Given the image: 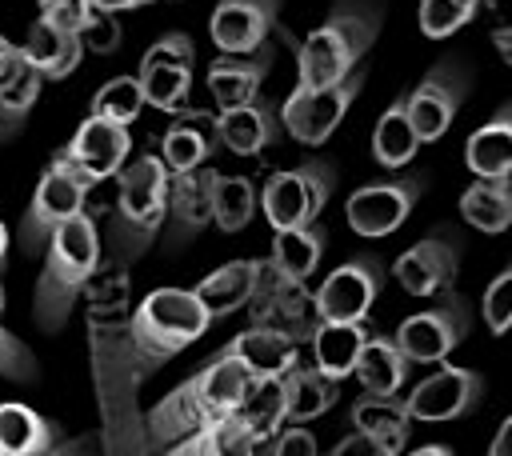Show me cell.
Listing matches in <instances>:
<instances>
[{"instance_id":"obj_36","label":"cell","mask_w":512,"mask_h":456,"mask_svg":"<svg viewBox=\"0 0 512 456\" xmlns=\"http://www.w3.org/2000/svg\"><path fill=\"white\" fill-rule=\"evenodd\" d=\"M416 148H420V140H416L412 124H408L404 96H396V100L388 104V112H380V120H376V128H372V156H376V164H384V168H404V164L416 156Z\"/></svg>"},{"instance_id":"obj_47","label":"cell","mask_w":512,"mask_h":456,"mask_svg":"<svg viewBox=\"0 0 512 456\" xmlns=\"http://www.w3.org/2000/svg\"><path fill=\"white\" fill-rule=\"evenodd\" d=\"M508 440H512V420H504V424L496 428V440H492L488 456H512V452H508Z\"/></svg>"},{"instance_id":"obj_43","label":"cell","mask_w":512,"mask_h":456,"mask_svg":"<svg viewBox=\"0 0 512 456\" xmlns=\"http://www.w3.org/2000/svg\"><path fill=\"white\" fill-rule=\"evenodd\" d=\"M484 320H488V328L500 336V332H508V324H512V268H504L492 284H488V292H484Z\"/></svg>"},{"instance_id":"obj_24","label":"cell","mask_w":512,"mask_h":456,"mask_svg":"<svg viewBox=\"0 0 512 456\" xmlns=\"http://www.w3.org/2000/svg\"><path fill=\"white\" fill-rule=\"evenodd\" d=\"M276 140H280V120H276L272 104L260 96L216 116V144L236 156H256Z\"/></svg>"},{"instance_id":"obj_51","label":"cell","mask_w":512,"mask_h":456,"mask_svg":"<svg viewBox=\"0 0 512 456\" xmlns=\"http://www.w3.org/2000/svg\"><path fill=\"white\" fill-rule=\"evenodd\" d=\"M0 456H4V452H0Z\"/></svg>"},{"instance_id":"obj_8","label":"cell","mask_w":512,"mask_h":456,"mask_svg":"<svg viewBox=\"0 0 512 456\" xmlns=\"http://www.w3.org/2000/svg\"><path fill=\"white\" fill-rule=\"evenodd\" d=\"M244 312L252 316V328H264V332H272L288 344L312 340V332L320 324L312 292L300 280L280 276L268 260H260V276H256V288H252V300H248Z\"/></svg>"},{"instance_id":"obj_19","label":"cell","mask_w":512,"mask_h":456,"mask_svg":"<svg viewBox=\"0 0 512 456\" xmlns=\"http://www.w3.org/2000/svg\"><path fill=\"white\" fill-rule=\"evenodd\" d=\"M128 148H132L128 128H116V124H108V120L88 116V120L76 128V136H72V144L64 148V156H68L92 184H100V180L116 176V172L128 164Z\"/></svg>"},{"instance_id":"obj_28","label":"cell","mask_w":512,"mask_h":456,"mask_svg":"<svg viewBox=\"0 0 512 456\" xmlns=\"http://www.w3.org/2000/svg\"><path fill=\"white\" fill-rule=\"evenodd\" d=\"M408 368H412V364L396 352L392 336L372 332L368 344L360 348L356 364H352V376L360 380L364 396H396V392L404 388V380H408Z\"/></svg>"},{"instance_id":"obj_1","label":"cell","mask_w":512,"mask_h":456,"mask_svg":"<svg viewBox=\"0 0 512 456\" xmlns=\"http://www.w3.org/2000/svg\"><path fill=\"white\" fill-rule=\"evenodd\" d=\"M252 388V376L228 360V356H208L200 364V372H192L188 380H180L164 400H156L144 416V444L148 452L172 448L176 440L204 432L228 416H236L244 392Z\"/></svg>"},{"instance_id":"obj_50","label":"cell","mask_w":512,"mask_h":456,"mask_svg":"<svg viewBox=\"0 0 512 456\" xmlns=\"http://www.w3.org/2000/svg\"><path fill=\"white\" fill-rule=\"evenodd\" d=\"M0 312H4V284H0Z\"/></svg>"},{"instance_id":"obj_21","label":"cell","mask_w":512,"mask_h":456,"mask_svg":"<svg viewBox=\"0 0 512 456\" xmlns=\"http://www.w3.org/2000/svg\"><path fill=\"white\" fill-rule=\"evenodd\" d=\"M212 148H220L216 144V116L212 112H200V108H184L168 124L164 140H160V164L168 168V176L172 172L180 176V172L204 168V160L212 156Z\"/></svg>"},{"instance_id":"obj_12","label":"cell","mask_w":512,"mask_h":456,"mask_svg":"<svg viewBox=\"0 0 512 456\" xmlns=\"http://www.w3.org/2000/svg\"><path fill=\"white\" fill-rule=\"evenodd\" d=\"M424 192V180L420 176H404V180H384V184H364L356 188L348 200H344V220L356 236L364 240H380V236H392L408 212L416 208Z\"/></svg>"},{"instance_id":"obj_3","label":"cell","mask_w":512,"mask_h":456,"mask_svg":"<svg viewBox=\"0 0 512 456\" xmlns=\"http://www.w3.org/2000/svg\"><path fill=\"white\" fill-rule=\"evenodd\" d=\"M204 332H208V316L192 292L184 288L148 292L128 320V356H132L136 380H148L152 372H160L172 356H180Z\"/></svg>"},{"instance_id":"obj_9","label":"cell","mask_w":512,"mask_h":456,"mask_svg":"<svg viewBox=\"0 0 512 456\" xmlns=\"http://www.w3.org/2000/svg\"><path fill=\"white\" fill-rule=\"evenodd\" d=\"M364 80H368V72L356 68V72H348L344 80H336L328 88H308V92L304 88H292L288 100H284V108L276 112L280 132H288L296 144H324L336 132V124L344 120L348 104L360 96Z\"/></svg>"},{"instance_id":"obj_25","label":"cell","mask_w":512,"mask_h":456,"mask_svg":"<svg viewBox=\"0 0 512 456\" xmlns=\"http://www.w3.org/2000/svg\"><path fill=\"white\" fill-rule=\"evenodd\" d=\"M256 276H260V260H228V264H220L216 272H208V276L192 288V296H196V304L204 308L208 324H212V320H224V316H232V312H240V308H248L252 288H256Z\"/></svg>"},{"instance_id":"obj_45","label":"cell","mask_w":512,"mask_h":456,"mask_svg":"<svg viewBox=\"0 0 512 456\" xmlns=\"http://www.w3.org/2000/svg\"><path fill=\"white\" fill-rule=\"evenodd\" d=\"M40 16H48L52 24H60V28H68L76 36L80 32V20H84V4L80 0H44L40 4Z\"/></svg>"},{"instance_id":"obj_17","label":"cell","mask_w":512,"mask_h":456,"mask_svg":"<svg viewBox=\"0 0 512 456\" xmlns=\"http://www.w3.org/2000/svg\"><path fill=\"white\" fill-rule=\"evenodd\" d=\"M276 12H280L276 0H224L208 16L212 44L220 48V56H252L280 24Z\"/></svg>"},{"instance_id":"obj_30","label":"cell","mask_w":512,"mask_h":456,"mask_svg":"<svg viewBox=\"0 0 512 456\" xmlns=\"http://www.w3.org/2000/svg\"><path fill=\"white\" fill-rule=\"evenodd\" d=\"M352 424H356V432H364L368 440H376L384 452L404 456L412 420H408V412H404V404L396 396H360L352 404Z\"/></svg>"},{"instance_id":"obj_13","label":"cell","mask_w":512,"mask_h":456,"mask_svg":"<svg viewBox=\"0 0 512 456\" xmlns=\"http://www.w3.org/2000/svg\"><path fill=\"white\" fill-rule=\"evenodd\" d=\"M464 336H468V308H464L460 296H448V300L436 304V308L412 312V316L396 328L392 344H396V352H400L408 364H436V360H444Z\"/></svg>"},{"instance_id":"obj_34","label":"cell","mask_w":512,"mask_h":456,"mask_svg":"<svg viewBox=\"0 0 512 456\" xmlns=\"http://www.w3.org/2000/svg\"><path fill=\"white\" fill-rule=\"evenodd\" d=\"M256 448L260 444L252 440V432L236 416H228V420H220L204 432H192V436L176 440L168 452H156V456H256Z\"/></svg>"},{"instance_id":"obj_37","label":"cell","mask_w":512,"mask_h":456,"mask_svg":"<svg viewBox=\"0 0 512 456\" xmlns=\"http://www.w3.org/2000/svg\"><path fill=\"white\" fill-rule=\"evenodd\" d=\"M236 420L252 432L256 444L272 440L284 428V388H280V380H252V388L244 392V400L236 408Z\"/></svg>"},{"instance_id":"obj_40","label":"cell","mask_w":512,"mask_h":456,"mask_svg":"<svg viewBox=\"0 0 512 456\" xmlns=\"http://www.w3.org/2000/svg\"><path fill=\"white\" fill-rule=\"evenodd\" d=\"M80 52H96V56H108L120 48L124 40V28L116 20V12H108V4H84V20H80Z\"/></svg>"},{"instance_id":"obj_16","label":"cell","mask_w":512,"mask_h":456,"mask_svg":"<svg viewBox=\"0 0 512 456\" xmlns=\"http://www.w3.org/2000/svg\"><path fill=\"white\" fill-rule=\"evenodd\" d=\"M460 272V240L452 232H432L396 256L392 276L408 296H440Z\"/></svg>"},{"instance_id":"obj_7","label":"cell","mask_w":512,"mask_h":456,"mask_svg":"<svg viewBox=\"0 0 512 456\" xmlns=\"http://www.w3.org/2000/svg\"><path fill=\"white\" fill-rule=\"evenodd\" d=\"M336 188V168L328 160H304L296 168L272 172L260 188V208L276 232L308 228L324 212L328 196Z\"/></svg>"},{"instance_id":"obj_18","label":"cell","mask_w":512,"mask_h":456,"mask_svg":"<svg viewBox=\"0 0 512 456\" xmlns=\"http://www.w3.org/2000/svg\"><path fill=\"white\" fill-rule=\"evenodd\" d=\"M220 172L216 168H192L168 180V236L172 244H184L188 236H200L212 224V192H216Z\"/></svg>"},{"instance_id":"obj_11","label":"cell","mask_w":512,"mask_h":456,"mask_svg":"<svg viewBox=\"0 0 512 456\" xmlns=\"http://www.w3.org/2000/svg\"><path fill=\"white\" fill-rule=\"evenodd\" d=\"M384 288V268L376 256H352L336 272L324 276L320 292H312L320 324H364L368 308Z\"/></svg>"},{"instance_id":"obj_15","label":"cell","mask_w":512,"mask_h":456,"mask_svg":"<svg viewBox=\"0 0 512 456\" xmlns=\"http://www.w3.org/2000/svg\"><path fill=\"white\" fill-rule=\"evenodd\" d=\"M484 396V380L472 368H436L432 376H424L400 404L408 412V420H424V424H440V420H456L464 412H472Z\"/></svg>"},{"instance_id":"obj_27","label":"cell","mask_w":512,"mask_h":456,"mask_svg":"<svg viewBox=\"0 0 512 456\" xmlns=\"http://www.w3.org/2000/svg\"><path fill=\"white\" fill-rule=\"evenodd\" d=\"M464 160L476 172V180H512V108L496 112L488 124H480L468 144H464Z\"/></svg>"},{"instance_id":"obj_23","label":"cell","mask_w":512,"mask_h":456,"mask_svg":"<svg viewBox=\"0 0 512 456\" xmlns=\"http://www.w3.org/2000/svg\"><path fill=\"white\" fill-rule=\"evenodd\" d=\"M220 356L236 360L252 380H284L300 364L296 344H288V340H280V336H272L264 328H244L240 336H232L220 348Z\"/></svg>"},{"instance_id":"obj_4","label":"cell","mask_w":512,"mask_h":456,"mask_svg":"<svg viewBox=\"0 0 512 456\" xmlns=\"http://www.w3.org/2000/svg\"><path fill=\"white\" fill-rule=\"evenodd\" d=\"M384 24V8L376 4H336L324 24H316L296 44V88H328L352 72V64L372 48L376 32Z\"/></svg>"},{"instance_id":"obj_44","label":"cell","mask_w":512,"mask_h":456,"mask_svg":"<svg viewBox=\"0 0 512 456\" xmlns=\"http://www.w3.org/2000/svg\"><path fill=\"white\" fill-rule=\"evenodd\" d=\"M268 456H320V448H316V436H312L308 428L288 424V428H280V432L272 436Z\"/></svg>"},{"instance_id":"obj_49","label":"cell","mask_w":512,"mask_h":456,"mask_svg":"<svg viewBox=\"0 0 512 456\" xmlns=\"http://www.w3.org/2000/svg\"><path fill=\"white\" fill-rule=\"evenodd\" d=\"M4 256H8V228H4V220H0V264H4Z\"/></svg>"},{"instance_id":"obj_10","label":"cell","mask_w":512,"mask_h":456,"mask_svg":"<svg viewBox=\"0 0 512 456\" xmlns=\"http://www.w3.org/2000/svg\"><path fill=\"white\" fill-rule=\"evenodd\" d=\"M192 64H196V44L192 36L184 32H164L140 60V72H136V84H140V96L144 104L168 112V116H180L188 104V88H192Z\"/></svg>"},{"instance_id":"obj_35","label":"cell","mask_w":512,"mask_h":456,"mask_svg":"<svg viewBox=\"0 0 512 456\" xmlns=\"http://www.w3.org/2000/svg\"><path fill=\"white\" fill-rule=\"evenodd\" d=\"M460 216L476 232H488V236L504 232L512 224V188H508V180H500V184H492V180L468 184L464 196H460Z\"/></svg>"},{"instance_id":"obj_32","label":"cell","mask_w":512,"mask_h":456,"mask_svg":"<svg viewBox=\"0 0 512 456\" xmlns=\"http://www.w3.org/2000/svg\"><path fill=\"white\" fill-rule=\"evenodd\" d=\"M324 228L320 224H308V228H292V232H276L272 236V252H268V264L288 276V280H308L324 256Z\"/></svg>"},{"instance_id":"obj_33","label":"cell","mask_w":512,"mask_h":456,"mask_svg":"<svg viewBox=\"0 0 512 456\" xmlns=\"http://www.w3.org/2000/svg\"><path fill=\"white\" fill-rule=\"evenodd\" d=\"M52 436L56 428L28 404H16V400L0 404V452L4 456H40L48 452Z\"/></svg>"},{"instance_id":"obj_48","label":"cell","mask_w":512,"mask_h":456,"mask_svg":"<svg viewBox=\"0 0 512 456\" xmlns=\"http://www.w3.org/2000/svg\"><path fill=\"white\" fill-rule=\"evenodd\" d=\"M408 456H452V452L440 448V444H424V448H416V452H408Z\"/></svg>"},{"instance_id":"obj_41","label":"cell","mask_w":512,"mask_h":456,"mask_svg":"<svg viewBox=\"0 0 512 456\" xmlns=\"http://www.w3.org/2000/svg\"><path fill=\"white\" fill-rule=\"evenodd\" d=\"M476 16L472 0H424L420 4V32L428 40H448Z\"/></svg>"},{"instance_id":"obj_14","label":"cell","mask_w":512,"mask_h":456,"mask_svg":"<svg viewBox=\"0 0 512 456\" xmlns=\"http://www.w3.org/2000/svg\"><path fill=\"white\" fill-rule=\"evenodd\" d=\"M464 92H468L464 68L452 64V60H444V64H436V68L404 96V112H408V124H412V132H416L420 144L440 140V136L452 128Z\"/></svg>"},{"instance_id":"obj_39","label":"cell","mask_w":512,"mask_h":456,"mask_svg":"<svg viewBox=\"0 0 512 456\" xmlns=\"http://www.w3.org/2000/svg\"><path fill=\"white\" fill-rule=\"evenodd\" d=\"M140 112H144V96H140L136 76H116V80H108V84L92 96V116H96V120H108V124H116V128H128Z\"/></svg>"},{"instance_id":"obj_46","label":"cell","mask_w":512,"mask_h":456,"mask_svg":"<svg viewBox=\"0 0 512 456\" xmlns=\"http://www.w3.org/2000/svg\"><path fill=\"white\" fill-rule=\"evenodd\" d=\"M328 456H392V452H384L376 440H368L364 432H348Z\"/></svg>"},{"instance_id":"obj_38","label":"cell","mask_w":512,"mask_h":456,"mask_svg":"<svg viewBox=\"0 0 512 456\" xmlns=\"http://www.w3.org/2000/svg\"><path fill=\"white\" fill-rule=\"evenodd\" d=\"M256 212V188L248 176H220L212 192V224L220 232H240L248 228Z\"/></svg>"},{"instance_id":"obj_31","label":"cell","mask_w":512,"mask_h":456,"mask_svg":"<svg viewBox=\"0 0 512 456\" xmlns=\"http://www.w3.org/2000/svg\"><path fill=\"white\" fill-rule=\"evenodd\" d=\"M280 388H284V420H292L296 428H300L304 420L324 416V412L340 400V380H328L324 372L304 368V364H296V368L280 380Z\"/></svg>"},{"instance_id":"obj_22","label":"cell","mask_w":512,"mask_h":456,"mask_svg":"<svg viewBox=\"0 0 512 456\" xmlns=\"http://www.w3.org/2000/svg\"><path fill=\"white\" fill-rule=\"evenodd\" d=\"M272 68V48H256L252 56H216L208 64V92L220 104V112H232L248 100H256V88L264 84Z\"/></svg>"},{"instance_id":"obj_5","label":"cell","mask_w":512,"mask_h":456,"mask_svg":"<svg viewBox=\"0 0 512 456\" xmlns=\"http://www.w3.org/2000/svg\"><path fill=\"white\" fill-rule=\"evenodd\" d=\"M168 168L156 152L136 156L116 172V216H112V248L120 260H136L168 216Z\"/></svg>"},{"instance_id":"obj_29","label":"cell","mask_w":512,"mask_h":456,"mask_svg":"<svg viewBox=\"0 0 512 456\" xmlns=\"http://www.w3.org/2000/svg\"><path fill=\"white\" fill-rule=\"evenodd\" d=\"M372 328L368 324H316L312 332V368L324 372L328 380H344L352 376V364L360 356V348L368 344Z\"/></svg>"},{"instance_id":"obj_26","label":"cell","mask_w":512,"mask_h":456,"mask_svg":"<svg viewBox=\"0 0 512 456\" xmlns=\"http://www.w3.org/2000/svg\"><path fill=\"white\" fill-rule=\"evenodd\" d=\"M20 52L40 72V80H64V76H72L76 64H80V56H84L80 52V40L68 28L52 24L48 16H36L32 20L28 40L20 44Z\"/></svg>"},{"instance_id":"obj_2","label":"cell","mask_w":512,"mask_h":456,"mask_svg":"<svg viewBox=\"0 0 512 456\" xmlns=\"http://www.w3.org/2000/svg\"><path fill=\"white\" fill-rule=\"evenodd\" d=\"M100 264V240H96V220L88 212L72 216L60 224L44 248V268L36 276V296H32V320L40 332H60L72 316V304L80 288L92 280Z\"/></svg>"},{"instance_id":"obj_6","label":"cell","mask_w":512,"mask_h":456,"mask_svg":"<svg viewBox=\"0 0 512 456\" xmlns=\"http://www.w3.org/2000/svg\"><path fill=\"white\" fill-rule=\"evenodd\" d=\"M92 188H96V184H92L64 152H56L52 164L44 168L36 192H32V204H28L24 220H20V232H16L20 252H24V256H44L52 232H56L60 224H68L72 216L84 212V200H88Z\"/></svg>"},{"instance_id":"obj_20","label":"cell","mask_w":512,"mask_h":456,"mask_svg":"<svg viewBox=\"0 0 512 456\" xmlns=\"http://www.w3.org/2000/svg\"><path fill=\"white\" fill-rule=\"evenodd\" d=\"M40 72L24 60L20 44L0 36V140L16 136L32 112V104L40 100Z\"/></svg>"},{"instance_id":"obj_42","label":"cell","mask_w":512,"mask_h":456,"mask_svg":"<svg viewBox=\"0 0 512 456\" xmlns=\"http://www.w3.org/2000/svg\"><path fill=\"white\" fill-rule=\"evenodd\" d=\"M0 376H4V380H16V384H28V380L40 376L32 348H28L20 336H12L4 324H0Z\"/></svg>"}]
</instances>
